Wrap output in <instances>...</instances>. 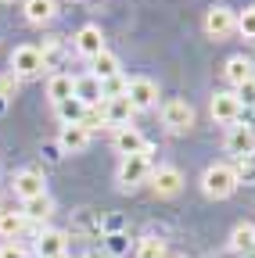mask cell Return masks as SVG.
<instances>
[{
  "instance_id": "obj_1",
  "label": "cell",
  "mask_w": 255,
  "mask_h": 258,
  "mask_svg": "<svg viewBox=\"0 0 255 258\" xmlns=\"http://www.w3.org/2000/svg\"><path fill=\"white\" fill-rule=\"evenodd\" d=\"M201 190H205V198H212V201H227L230 194L237 190L234 169L227 165V161H216V165H209L205 176H201Z\"/></svg>"
},
{
  "instance_id": "obj_2",
  "label": "cell",
  "mask_w": 255,
  "mask_h": 258,
  "mask_svg": "<svg viewBox=\"0 0 255 258\" xmlns=\"http://www.w3.org/2000/svg\"><path fill=\"white\" fill-rule=\"evenodd\" d=\"M151 154H155V147L122 158V165H119V186H122V190H133L137 183H144V179L151 176V169H155V165H151Z\"/></svg>"
},
{
  "instance_id": "obj_3",
  "label": "cell",
  "mask_w": 255,
  "mask_h": 258,
  "mask_svg": "<svg viewBox=\"0 0 255 258\" xmlns=\"http://www.w3.org/2000/svg\"><path fill=\"white\" fill-rule=\"evenodd\" d=\"M230 32H237V11L227 8V4H212L205 11V36L219 43V40H227Z\"/></svg>"
},
{
  "instance_id": "obj_4",
  "label": "cell",
  "mask_w": 255,
  "mask_h": 258,
  "mask_svg": "<svg viewBox=\"0 0 255 258\" xmlns=\"http://www.w3.org/2000/svg\"><path fill=\"white\" fill-rule=\"evenodd\" d=\"M209 115H212V122L237 125L241 115H244V108H241V101H237L234 90H219V93H212V101H209Z\"/></svg>"
},
{
  "instance_id": "obj_5",
  "label": "cell",
  "mask_w": 255,
  "mask_h": 258,
  "mask_svg": "<svg viewBox=\"0 0 255 258\" xmlns=\"http://www.w3.org/2000/svg\"><path fill=\"white\" fill-rule=\"evenodd\" d=\"M8 64H11V76H18V79H36L40 72H43V57H40V50L36 47H15L11 50V57H8Z\"/></svg>"
},
{
  "instance_id": "obj_6",
  "label": "cell",
  "mask_w": 255,
  "mask_h": 258,
  "mask_svg": "<svg viewBox=\"0 0 255 258\" xmlns=\"http://www.w3.org/2000/svg\"><path fill=\"white\" fill-rule=\"evenodd\" d=\"M126 101L133 104V111H151L158 104V83L147 76H133L126 86Z\"/></svg>"
},
{
  "instance_id": "obj_7",
  "label": "cell",
  "mask_w": 255,
  "mask_h": 258,
  "mask_svg": "<svg viewBox=\"0 0 255 258\" xmlns=\"http://www.w3.org/2000/svg\"><path fill=\"white\" fill-rule=\"evenodd\" d=\"M162 125L169 133H187V129L194 125V108L187 101H180V97H173V101L162 104Z\"/></svg>"
},
{
  "instance_id": "obj_8",
  "label": "cell",
  "mask_w": 255,
  "mask_h": 258,
  "mask_svg": "<svg viewBox=\"0 0 255 258\" xmlns=\"http://www.w3.org/2000/svg\"><path fill=\"white\" fill-rule=\"evenodd\" d=\"M151 190L158 194V198H176V194L183 190V172L176 169V165H158V169H151Z\"/></svg>"
},
{
  "instance_id": "obj_9",
  "label": "cell",
  "mask_w": 255,
  "mask_h": 258,
  "mask_svg": "<svg viewBox=\"0 0 255 258\" xmlns=\"http://www.w3.org/2000/svg\"><path fill=\"white\" fill-rule=\"evenodd\" d=\"M133 104L126 101V97H105L101 101V118H105V125H112V129H122V125H133Z\"/></svg>"
},
{
  "instance_id": "obj_10",
  "label": "cell",
  "mask_w": 255,
  "mask_h": 258,
  "mask_svg": "<svg viewBox=\"0 0 255 258\" xmlns=\"http://www.w3.org/2000/svg\"><path fill=\"white\" fill-rule=\"evenodd\" d=\"M72 47H76V54L86 57V61H93L101 50H108V47H105V32H101V25H83L76 36H72Z\"/></svg>"
},
{
  "instance_id": "obj_11",
  "label": "cell",
  "mask_w": 255,
  "mask_h": 258,
  "mask_svg": "<svg viewBox=\"0 0 255 258\" xmlns=\"http://www.w3.org/2000/svg\"><path fill=\"white\" fill-rule=\"evenodd\" d=\"M33 247H36V258H61V254H69V233L65 230H40Z\"/></svg>"
},
{
  "instance_id": "obj_12",
  "label": "cell",
  "mask_w": 255,
  "mask_h": 258,
  "mask_svg": "<svg viewBox=\"0 0 255 258\" xmlns=\"http://www.w3.org/2000/svg\"><path fill=\"white\" fill-rule=\"evenodd\" d=\"M112 144H115V151H119L122 158H130V154H140V151H147V147H151V144H147V137L140 133L137 125H122V129H115Z\"/></svg>"
},
{
  "instance_id": "obj_13",
  "label": "cell",
  "mask_w": 255,
  "mask_h": 258,
  "mask_svg": "<svg viewBox=\"0 0 255 258\" xmlns=\"http://www.w3.org/2000/svg\"><path fill=\"white\" fill-rule=\"evenodd\" d=\"M11 186H15V198H18V201H33V198H40V194H47L43 172H33V169L18 172V176L11 179Z\"/></svg>"
},
{
  "instance_id": "obj_14",
  "label": "cell",
  "mask_w": 255,
  "mask_h": 258,
  "mask_svg": "<svg viewBox=\"0 0 255 258\" xmlns=\"http://www.w3.org/2000/svg\"><path fill=\"white\" fill-rule=\"evenodd\" d=\"M223 147H227V154H234V158H244V154H255V133L248 125H230L227 129V140H223Z\"/></svg>"
},
{
  "instance_id": "obj_15",
  "label": "cell",
  "mask_w": 255,
  "mask_h": 258,
  "mask_svg": "<svg viewBox=\"0 0 255 258\" xmlns=\"http://www.w3.org/2000/svg\"><path fill=\"white\" fill-rule=\"evenodd\" d=\"M72 97L76 101H83L86 108H97L101 101H105V93H101V79L97 76H76V90H72Z\"/></svg>"
},
{
  "instance_id": "obj_16",
  "label": "cell",
  "mask_w": 255,
  "mask_h": 258,
  "mask_svg": "<svg viewBox=\"0 0 255 258\" xmlns=\"http://www.w3.org/2000/svg\"><path fill=\"white\" fill-rule=\"evenodd\" d=\"M90 137H93V133H86L83 125H61L58 147H61V151H69V154H79V151L90 147Z\"/></svg>"
},
{
  "instance_id": "obj_17",
  "label": "cell",
  "mask_w": 255,
  "mask_h": 258,
  "mask_svg": "<svg viewBox=\"0 0 255 258\" xmlns=\"http://www.w3.org/2000/svg\"><path fill=\"white\" fill-rule=\"evenodd\" d=\"M223 79H227L234 90H237L241 83L255 79V72H251V61H248L244 54H234V57H227V64H223Z\"/></svg>"
},
{
  "instance_id": "obj_18",
  "label": "cell",
  "mask_w": 255,
  "mask_h": 258,
  "mask_svg": "<svg viewBox=\"0 0 255 258\" xmlns=\"http://www.w3.org/2000/svg\"><path fill=\"white\" fill-rule=\"evenodd\" d=\"M22 215H25V222L43 226V222L54 215V201H50V194H40V198H33V201H22Z\"/></svg>"
},
{
  "instance_id": "obj_19",
  "label": "cell",
  "mask_w": 255,
  "mask_h": 258,
  "mask_svg": "<svg viewBox=\"0 0 255 258\" xmlns=\"http://www.w3.org/2000/svg\"><path fill=\"white\" fill-rule=\"evenodd\" d=\"M72 90H76V76H69V72H54V76L47 79V101L58 108L61 101H69V97H72Z\"/></svg>"
},
{
  "instance_id": "obj_20",
  "label": "cell",
  "mask_w": 255,
  "mask_h": 258,
  "mask_svg": "<svg viewBox=\"0 0 255 258\" xmlns=\"http://www.w3.org/2000/svg\"><path fill=\"white\" fill-rule=\"evenodd\" d=\"M58 18V0H25V22L29 25H47Z\"/></svg>"
},
{
  "instance_id": "obj_21",
  "label": "cell",
  "mask_w": 255,
  "mask_h": 258,
  "mask_svg": "<svg viewBox=\"0 0 255 258\" xmlns=\"http://www.w3.org/2000/svg\"><path fill=\"white\" fill-rule=\"evenodd\" d=\"M36 50L43 57V69H50V72L61 69V61H65V40H61V36H43V43Z\"/></svg>"
},
{
  "instance_id": "obj_22",
  "label": "cell",
  "mask_w": 255,
  "mask_h": 258,
  "mask_svg": "<svg viewBox=\"0 0 255 258\" xmlns=\"http://www.w3.org/2000/svg\"><path fill=\"white\" fill-rule=\"evenodd\" d=\"M90 76H97L101 83L105 79H115V76H122V64H119V57L112 50H101L97 57L90 61Z\"/></svg>"
},
{
  "instance_id": "obj_23",
  "label": "cell",
  "mask_w": 255,
  "mask_h": 258,
  "mask_svg": "<svg viewBox=\"0 0 255 258\" xmlns=\"http://www.w3.org/2000/svg\"><path fill=\"white\" fill-rule=\"evenodd\" d=\"M230 251H237V254H255V226L251 222H237L234 226V233H230Z\"/></svg>"
},
{
  "instance_id": "obj_24",
  "label": "cell",
  "mask_w": 255,
  "mask_h": 258,
  "mask_svg": "<svg viewBox=\"0 0 255 258\" xmlns=\"http://www.w3.org/2000/svg\"><path fill=\"white\" fill-rule=\"evenodd\" d=\"M25 230H29V222L22 212H0V237L4 240H18Z\"/></svg>"
},
{
  "instance_id": "obj_25",
  "label": "cell",
  "mask_w": 255,
  "mask_h": 258,
  "mask_svg": "<svg viewBox=\"0 0 255 258\" xmlns=\"http://www.w3.org/2000/svg\"><path fill=\"white\" fill-rule=\"evenodd\" d=\"M54 111H58L61 125H79V122H83V115H86V104H83V101H76V97H69V101H61Z\"/></svg>"
},
{
  "instance_id": "obj_26",
  "label": "cell",
  "mask_w": 255,
  "mask_h": 258,
  "mask_svg": "<svg viewBox=\"0 0 255 258\" xmlns=\"http://www.w3.org/2000/svg\"><path fill=\"white\" fill-rule=\"evenodd\" d=\"M234 176H237V186H255V154H244V158H234Z\"/></svg>"
},
{
  "instance_id": "obj_27",
  "label": "cell",
  "mask_w": 255,
  "mask_h": 258,
  "mask_svg": "<svg viewBox=\"0 0 255 258\" xmlns=\"http://www.w3.org/2000/svg\"><path fill=\"white\" fill-rule=\"evenodd\" d=\"M137 258H169V254H166V240L140 237V240H137Z\"/></svg>"
},
{
  "instance_id": "obj_28",
  "label": "cell",
  "mask_w": 255,
  "mask_h": 258,
  "mask_svg": "<svg viewBox=\"0 0 255 258\" xmlns=\"http://www.w3.org/2000/svg\"><path fill=\"white\" fill-rule=\"evenodd\" d=\"M101 244H105V251H108L112 258H119V254L130 251V237H126V233H105Z\"/></svg>"
},
{
  "instance_id": "obj_29",
  "label": "cell",
  "mask_w": 255,
  "mask_h": 258,
  "mask_svg": "<svg viewBox=\"0 0 255 258\" xmlns=\"http://www.w3.org/2000/svg\"><path fill=\"white\" fill-rule=\"evenodd\" d=\"M237 32L244 40H255V4H248L244 11H237Z\"/></svg>"
},
{
  "instance_id": "obj_30",
  "label": "cell",
  "mask_w": 255,
  "mask_h": 258,
  "mask_svg": "<svg viewBox=\"0 0 255 258\" xmlns=\"http://www.w3.org/2000/svg\"><path fill=\"white\" fill-rule=\"evenodd\" d=\"M126 86H130V79H126V76H115V79H105V83H101V93H105V97H126Z\"/></svg>"
},
{
  "instance_id": "obj_31",
  "label": "cell",
  "mask_w": 255,
  "mask_h": 258,
  "mask_svg": "<svg viewBox=\"0 0 255 258\" xmlns=\"http://www.w3.org/2000/svg\"><path fill=\"white\" fill-rule=\"evenodd\" d=\"M234 93H237V101H241V108H244V111H248V108H255V79L241 83Z\"/></svg>"
},
{
  "instance_id": "obj_32",
  "label": "cell",
  "mask_w": 255,
  "mask_h": 258,
  "mask_svg": "<svg viewBox=\"0 0 255 258\" xmlns=\"http://www.w3.org/2000/svg\"><path fill=\"white\" fill-rule=\"evenodd\" d=\"M18 86H22L18 76H11V72H8V76H0V97H4V101H11V97L18 93Z\"/></svg>"
},
{
  "instance_id": "obj_33",
  "label": "cell",
  "mask_w": 255,
  "mask_h": 258,
  "mask_svg": "<svg viewBox=\"0 0 255 258\" xmlns=\"http://www.w3.org/2000/svg\"><path fill=\"white\" fill-rule=\"evenodd\" d=\"M0 258H29V251L18 240H4V244H0Z\"/></svg>"
},
{
  "instance_id": "obj_34",
  "label": "cell",
  "mask_w": 255,
  "mask_h": 258,
  "mask_svg": "<svg viewBox=\"0 0 255 258\" xmlns=\"http://www.w3.org/2000/svg\"><path fill=\"white\" fill-rule=\"evenodd\" d=\"M83 258H108V254H101V251H86Z\"/></svg>"
},
{
  "instance_id": "obj_35",
  "label": "cell",
  "mask_w": 255,
  "mask_h": 258,
  "mask_svg": "<svg viewBox=\"0 0 255 258\" xmlns=\"http://www.w3.org/2000/svg\"><path fill=\"white\" fill-rule=\"evenodd\" d=\"M4 4H11V0H4Z\"/></svg>"
},
{
  "instance_id": "obj_36",
  "label": "cell",
  "mask_w": 255,
  "mask_h": 258,
  "mask_svg": "<svg viewBox=\"0 0 255 258\" xmlns=\"http://www.w3.org/2000/svg\"><path fill=\"white\" fill-rule=\"evenodd\" d=\"M61 258H69V254H61Z\"/></svg>"
},
{
  "instance_id": "obj_37",
  "label": "cell",
  "mask_w": 255,
  "mask_h": 258,
  "mask_svg": "<svg viewBox=\"0 0 255 258\" xmlns=\"http://www.w3.org/2000/svg\"><path fill=\"white\" fill-rule=\"evenodd\" d=\"M248 258H255V254H248Z\"/></svg>"
},
{
  "instance_id": "obj_38",
  "label": "cell",
  "mask_w": 255,
  "mask_h": 258,
  "mask_svg": "<svg viewBox=\"0 0 255 258\" xmlns=\"http://www.w3.org/2000/svg\"><path fill=\"white\" fill-rule=\"evenodd\" d=\"M176 258H183V254H176Z\"/></svg>"
}]
</instances>
